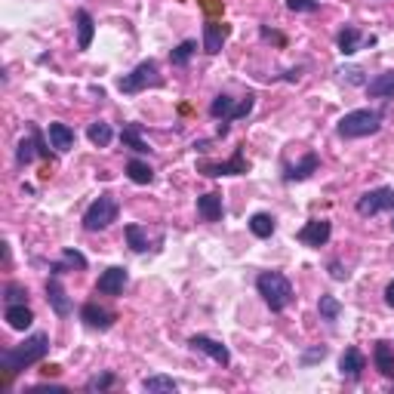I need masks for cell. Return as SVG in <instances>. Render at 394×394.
Returning <instances> with one entry per match:
<instances>
[{
  "instance_id": "6da1fadb",
  "label": "cell",
  "mask_w": 394,
  "mask_h": 394,
  "mask_svg": "<svg viewBox=\"0 0 394 394\" xmlns=\"http://www.w3.org/2000/svg\"><path fill=\"white\" fill-rule=\"evenodd\" d=\"M50 351V336L46 333H34L28 336L22 345H15V348H6L0 351V364H4L6 373H19V369H25L31 364H37V360H44V355Z\"/></svg>"
},
{
  "instance_id": "7a4b0ae2",
  "label": "cell",
  "mask_w": 394,
  "mask_h": 394,
  "mask_svg": "<svg viewBox=\"0 0 394 394\" xmlns=\"http://www.w3.org/2000/svg\"><path fill=\"white\" fill-rule=\"evenodd\" d=\"M256 289H259V296L271 311H284L287 305L293 302V284H289L287 275H280V271H262V275L256 277Z\"/></svg>"
},
{
  "instance_id": "3957f363",
  "label": "cell",
  "mask_w": 394,
  "mask_h": 394,
  "mask_svg": "<svg viewBox=\"0 0 394 394\" xmlns=\"http://www.w3.org/2000/svg\"><path fill=\"white\" fill-rule=\"evenodd\" d=\"M382 130V114L373 108H357L348 111L339 124H336V133L342 139H364V136H376Z\"/></svg>"
},
{
  "instance_id": "277c9868",
  "label": "cell",
  "mask_w": 394,
  "mask_h": 394,
  "mask_svg": "<svg viewBox=\"0 0 394 394\" xmlns=\"http://www.w3.org/2000/svg\"><path fill=\"white\" fill-rule=\"evenodd\" d=\"M160 84H164V77H160V71H157V62L145 59L130 71V74H124L117 80V90L126 96H136V93L148 90V86H160Z\"/></svg>"
},
{
  "instance_id": "5b68a950",
  "label": "cell",
  "mask_w": 394,
  "mask_h": 394,
  "mask_svg": "<svg viewBox=\"0 0 394 394\" xmlns=\"http://www.w3.org/2000/svg\"><path fill=\"white\" fill-rule=\"evenodd\" d=\"M117 216H120V206H117L114 195H99L90 206H86V213H84V228H86V231H105L108 225L117 222Z\"/></svg>"
},
{
  "instance_id": "8992f818",
  "label": "cell",
  "mask_w": 394,
  "mask_h": 394,
  "mask_svg": "<svg viewBox=\"0 0 394 394\" xmlns=\"http://www.w3.org/2000/svg\"><path fill=\"white\" fill-rule=\"evenodd\" d=\"M197 173L210 176V179H219V176H244L250 173V164L244 157V145H237L231 160H222V164H213V160H200L197 164Z\"/></svg>"
},
{
  "instance_id": "52a82bcc",
  "label": "cell",
  "mask_w": 394,
  "mask_h": 394,
  "mask_svg": "<svg viewBox=\"0 0 394 394\" xmlns=\"http://www.w3.org/2000/svg\"><path fill=\"white\" fill-rule=\"evenodd\" d=\"M357 213L369 219V216H379V213H394V191L391 188H373L367 195L357 197Z\"/></svg>"
},
{
  "instance_id": "ba28073f",
  "label": "cell",
  "mask_w": 394,
  "mask_h": 394,
  "mask_svg": "<svg viewBox=\"0 0 394 394\" xmlns=\"http://www.w3.org/2000/svg\"><path fill=\"white\" fill-rule=\"evenodd\" d=\"M329 235H333V225H329V219H308L299 228V244L311 247V250H320V247H327Z\"/></svg>"
},
{
  "instance_id": "9c48e42d",
  "label": "cell",
  "mask_w": 394,
  "mask_h": 394,
  "mask_svg": "<svg viewBox=\"0 0 394 394\" xmlns=\"http://www.w3.org/2000/svg\"><path fill=\"white\" fill-rule=\"evenodd\" d=\"M188 345H191V348H195V351H204V355H210V357H213L219 367H228V364H231V351L225 348L222 342H216V339H210V336H204V333L191 336V339H188Z\"/></svg>"
},
{
  "instance_id": "30bf717a",
  "label": "cell",
  "mask_w": 394,
  "mask_h": 394,
  "mask_svg": "<svg viewBox=\"0 0 394 394\" xmlns=\"http://www.w3.org/2000/svg\"><path fill=\"white\" fill-rule=\"evenodd\" d=\"M336 46H339L342 55H355L357 50H364V46H376V37L373 34L364 37L355 25H348V28L339 31V37H336Z\"/></svg>"
},
{
  "instance_id": "8fae6325",
  "label": "cell",
  "mask_w": 394,
  "mask_h": 394,
  "mask_svg": "<svg viewBox=\"0 0 394 394\" xmlns=\"http://www.w3.org/2000/svg\"><path fill=\"white\" fill-rule=\"evenodd\" d=\"M364 369H367V357L360 355V348H345L342 351V357H339V373H342V379H348V382H357L360 376H364Z\"/></svg>"
},
{
  "instance_id": "7c38bea8",
  "label": "cell",
  "mask_w": 394,
  "mask_h": 394,
  "mask_svg": "<svg viewBox=\"0 0 394 394\" xmlns=\"http://www.w3.org/2000/svg\"><path fill=\"white\" fill-rule=\"evenodd\" d=\"M126 284H130V275H126V268L114 265V268H108L105 275L99 277V284H96V293H102V296H120Z\"/></svg>"
},
{
  "instance_id": "4fadbf2b",
  "label": "cell",
  "mask_w": 394,
  "mask_h": 394,
  "mask_svg": "<svg viewBox=\"0 0 394 394\" xmlns=\"http://www.w3.org/2000/svg\"><path fill=\"white\" fill-rule=\"evenodd\" d=\"M320 166V157L315 151H308L299 164H284V182H305L308 176H315Z\"/></svg>"
},
{
  "instance_id": "5bb4252c",
  "label": "cell",
  "mask_w": 394,
  "mask_h": 394,
  "mask_svg": "<svg viewBox=\"0 0 394 394\" xmlns=\"http://www.w3.org/2000/svg\"><path fill=\"white\" fill-rule=\"evenodd\" d=\"M46 299H50V308H53L59 317H71L74 305H71L65 287L59 284V277H50V280H46Z\"/></svg>"
},
{
  "instance_id": "9a60e30c",
  "label": "cell",
  "mask_w": 394,
  "mask_h": 394,
  "mask_svg": "<svg viewBox=\"0 0 394 394\" xmlns=\"http://www.w3.org/2000/svg\"><path fill=\"white\" fill-rule=\"evenodd\" d=\"M80 320L93 329H108V327H114L117 317H114V311L102 308V305H96V302H86L84 308H80Z\"/></svg>"
},
{
  "instance_id": "2e32d148",
  "label": "cell",
  "mask_w": 394,
  "mask_h": 394,
  "mask_svg": "<svg viewBox=\"0 0 394 394\" xmlns=\"http://www.w3.org/2000/svg\"><path fill=\"white\" fill-rule=\"evenodd\" d=\"M228 34H231V28L225 25V22H206L204 25V50L210 55H216L222 50L225 40H228Z\"/></svg>"
},
{
  "instance_id": "e0dca14e",
  "label": "cell",
  "mask_w": 394,
  "mask_h": 394,
  "mask_svg": "<svg viewBox=\"0 0 394 394\" xmlns=\"http://www.w3.org/2000/svg\"><path fill=\"white\" fill-rule=\"evenodd\" d=\"M46 139H50V148H55L59 155H65V151L74 148V130H71L68 124H50Z\"/></svg>"
},
{
  "instance_id": "ac0fdd59",
  "label": "cell",
  "mask_w": 394,
  "mask_h": 394,
  "mask_svg": "<svg viewBox=\"0 0 394 394\" xmlns=\"http://www.w3.org/2000/svg\"><path fill=\"white\" fill-rule=\"evenodd\" d=\"M369 99H394V71H382L373 80H367Z\"/></svg>"
},
{
  "instance_id": "d6986e66",
  "label": "cell",
  "mask_w": 394,
  "mask_h": 394,
  "mask_svg": "<svg viewBox=\"0 0 394 394\" xmlns=\"http://www.w3.org/2000/svg\"><path fill=\"white\" fill-rule=\"evenodd\" d=\"M197 213L204 222H222V195H216V191H210V195H200L197 197Z\"/></svg>"
},
{
  "instance_id": "ffe728a7",
  "label": "cell",
  "mask_w": 394,
  "mask_h": 394,
  "mask_svg": "<svg viewBox=\"0 0 394 394\" xmlns=\"http://www.w3.org/2000/svg\"><path fill=\"white\" fill-rule=\"evenodd\" d=\"M4 320H6V324H10L13 329H19V333H22V329H28L31 324H34V311H31L25 302H22V305H6Z\"/></svg>"
},
{
  "instance_id": "44dd1931",
  "label": "cell",
  "mask_w": 394,
  "mask_h": 394,
  "mask_svg": "<svg viewBox=\"0 0 394 394\" xmlns=\"http://www.w3.org/2000/svg\"><path fill=\"white\" fill-rule=\"evenodd\" d=\"M74 22H77V50H90L93 44V34H96V22L86 10H77L74 13Z\"/></svg>"
},
{
  "instance_id": "7402d4cb",
  "label": "cell",
  "mask_w": 394,
  "mask_h": 394,
  "mask_svg": "<svg viewBox=\"0 0 394 394\" xmlns=\"http://www.w3.org/2000/svg\"><path fill=\"white\" fill-rule=\"evenodd\" d=\"M373 364H376V369H379L385 379H394V348H391L388 342H376Z\"/></svg>"
},
{
  "instance_id": "603a6c76",
  "label": "cell",
  "mask_w": 394,
  "mask_h": 394,
  "mask_svg": "<svg viewBox=\"0 0 394 394\" xmlns=\"http://www.w3.org/2000/svg\"><path fill=\"white\" fill-rule=\"evenodd\" d=\"M120 142H124L126 148H133L136 155H151V145L142 139V126L139 124H126L124 130H120Z\"/></svg>"
},
{
  "instance_id": "cb8c5ba5",
  "label": "cell",
  "mask_w": 394,
  "mask_h": 394,
  "mask_svg": "<svg viewBox=\"0 0 394 394\" xmlns=\"http://www.w3.org/2000/svg\"><path fill=\"white\" fill-rule=\"evenodd\" d=\"M40 155V145H37V136H34V130L28 126V136L19 142V148H15V164L19 166H25V164H31Z\"/></svg>"
},
{
  "instance_id": "d4e9b609",
  "label": "cell",
  "mask_w": 394,
  "mask_h": 394,
  "mask_svg": "<svg viewBox=\"0 0 394 394\" xmlns=\"http://www.w3.org/2000/svg\"><path fill=\"white\" fill-rule=\"evenodd\" d=\"M86 271V256L84 253H77V250H68L62 253V262H55L53 265V275H65V271Z\"/></svg>"
},
{
  "instance_id": "484cf974",
  "label": "cell",
  "mask_w": 394,
  "mask_h": 394,
  "mask_svg": "<svg viewBox=\"0 0 394 394\" xmlns=\"http://www.w3.org/2000/svg\"><path fill=\"white\" fill-rule=\"evenodd\" d=\"M86 139L96 148H108L111 139H114V130H111V124H105V120H96V124H90V130H86Z\"/></svg>"
},
{
  "instance_id": "4316f807",
  "label": "cell",
  "mask_w": 394,
  "mask_h": 394,
  "mask_svg": "<svg viewBox=\"0 0 394 394\" xmlns=\"http://www.w3.org/2000/svg\"><path fill=\"white\" fill-rule=\"evenodd\" d=\"M142 388L148 394H176V379H170V376H148V379H142Z\"/></svg>"
},
{
  "instance_id": "83f0119b",
  "label": "cell",
  "mask_w": 394,
  "mask_h": 394,
  "mask_svg": "<svg viewBox=\"0 0 394 394\" xmlns=\"http://www.w3.org/2000/svg\"><path fill=\"white\" fill-rule=\"evenodd\" d=\"M126 176L136 182V185H151L155 182V170H151L145 160H139V157H133L130 164H126Z\"/></svg>"
},
{
  "instance_id": "f1b7e54d",
  "label": "cell",
  "mask_w": 394,
  "mask_h": 394,
  "mask_svg": "<svg viewBox=\"0 0 394 394\" xmlns=\"http://www.w3.org/2000/svg\"><path fill=\"white\" fill-rule=\"evenodd\" d=\"M124 237H126V244H130L133 253H148V231H145L142 225H126Z\"/></svg>"
},
{
  "instance_id": "f546056e",
  "label": "cell",
  "mask_w": 394,
  "mask_h": 394,
  "mask_svg": "<svg viewBox=\"0 0 394 394\" xmlns=\"http://www.w3.org/2000/svg\"><path fill=\"white\" fill-rule=\"evenodd\" d=\"M317 315H320V320H327V324H336V320L342 317V302L336 299V296H320Z\"/></svg>"
},
{
  "instance_id": "4dcf8cb0",
  "label": "cell",
  "mask_w": 394,
  "mask_h": 394,
  "mask_svg": "<svg viewBox=\"0 0 394 394\" xmlns=\"http://www.w3.org/2000/svg\"><path fill=\"white\" fill-rule=\"evenodd\" d=\"M275 228H277V225H275V219H271L268 213H256L253 219H250V231H253L256 237H262V240L275 235Z\"/></svg>"
},
{
  "instance_id": "1f68e13d",
  "label": "cell",
  "mask_w": 394,
  "mask_h": 394,
  "mask_svg": "<svg viewBox=\"0 0 394 394\" xmlns=\"http://www.w3.org/2000/svg\"><path fill=\"white\" fill-rule=\"evenodd\" d=\"M195 53H197V44H195V40H182V44L173 50L170 59H173V65H188Z\"/></svg>"
},
{
  "instance_id": "d6a6232c",
  "label": "cell",
  "mask_w": 394,
  "mask_h": 394,
  "mask_svg": "<svg viewBox=\"0 0 394 394\" xmlns=\"http://www.w3.org/2000/svg\"><path fill=\"white\" fill-rule=\"evenodd\" d=\"M114 385V373H102V376H93V379H86V391H105Z\"/></svg>"
},
{
  "instance_id": "836d02e7",
  "label": "cell",
  "mask_w": 394,
  "mask_h": 394,
  "mask_svg": "<svg viewBox=\"0 0 394 394\" xmlns=\"http://www.w3.org/2000/svg\"><path fill=\"white\" fill-rule=\"evenodd\" d=\"M28 299V289L22 284H10L6 287V305H22Z\"/></svg>"
},
{
  "instance_id": "e575fe53",
  "label": "cell",
  "mask_w": 394,
  "mask_h": 394,
  "mask_svg": "<svg viewBox=\"0 0 394 394\" xmlns=\"http://www.w3.org/2000/svg\"><path fill=\"white\" fill-rule=\"evenodd\" d=\"M339 74H342V80H348V84H355V86H367V80H364V68H357V65L342 68Z\"/></svg>"
},
{
  "instance_id": "d590c367",
  "label": "cell",
  "mask_w": 394,
  "mask_h": 394,
  "mask_svg": "<svg viewBox=\"0 0 394 394\" xmlns=\"http://www.w3.org/2000/svg\"><path fill=\"white\" fill-rule=\"evenodd\" d=\"M287 6L293 13H317L320 10L317 0H287Z\"/></svg>"
},
{
  "instance_id": "8d00e7d4",
  "label": "cell",
  "mask_w": 394,
  "mask_h": 394,
  "mask_svg": "<svg viewBox=\"0 0 394 394\" xmlns=\"http://www.w3.org/2000/svg\"><path fill=\"white\" fill-rule=\"evenodd\" d=\"M324 357H327V348H324V345H315V348H308L302 355V364L311 367V364H317V360H324Z\"/></svg>"
},
{
  "instance_id": "74e56055",
  "label": "cell",
  "mask_w": 394,
  "mask_h": 394,
  "mask_svg": "<svg viewBox=\"0 0 394 394\" xmlns=\"http://www.w3.org/2000/svg\"><path fill=\"white\" fill-rule=\"evenodd\" d=\"M329 275H333V280H345V277H348V271L342 268L339 259H333V262H329Z\"/></svg>"
},
{
  "instance_id": "f35d334b",
  "label": "cell",
  "mask_w": 394,
  "mask_h": 394,
  "mask_svg": "<svg viewBox=\"0 0 394 394\" xmlns=\"http://www.w3.org/2000/svg\"><path fill=\"white\" fill-rule=\"evenodd\" d=\"M385 305H388V308H394V280L388 284V289H385Z\"/></svg>"
},
{
  "instance_id": "ab89813d",
  "label": "cell",
  "mask_w": 394,
  "mask_h": 394,
  "mask_svg": "<svg viewBox=\"0 0 394 394\" xmlns=\"http://www.w3.org/2000/svg\"><path fill=\"white\" fill-rule=\"evenodd\" d=\"M391 225H394V216H391Z\"/></svg>"
}]
</instances>
